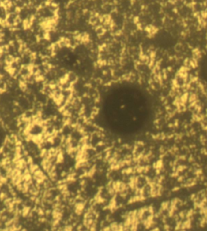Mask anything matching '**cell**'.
<instances>
[{
	"instance_id": "obj_1",
	"label": "cell",
	"mask_w": 207,
	"mask_h": 231,
	"mask_svg": "<svg viewBox=\"0 0 207 231\" xmlns=\"http://www.w3.org/2000/svg\"><path fill=\"white\" fill-rule=\"evenodd\" d=\"M206 71H207V64H206Z\"/></svg>"
}]
</instances>
